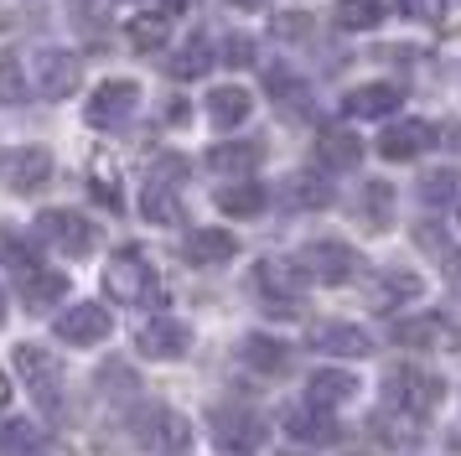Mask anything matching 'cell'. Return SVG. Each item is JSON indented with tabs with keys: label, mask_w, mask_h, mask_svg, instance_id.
Here are the masks:
<instances>
[{
	"label": "cell",
	"mask_w": 461,
	"mask_h": 456,
	"mask_svg": "<svg viewBox=\"0 0 461 456\" xmlns=\"http://www.w3.org/2000/svg\"><path fill=\"white\" fill-rule=\"evenodd\" d=\"M32 83L22 73V58H0V104H26Z\"/></svg>",
	"instance_id": "37"
},
{
	"label": "cell",
	"mask_w": 461,
	"mask_h": 456,
	"mask_svg": "<svg viewBox=\"0 0 461 456\" xmlns=\"http://www.w3.org/2000/svg\"><path fill=\"white\" fill-rule=\"evenodd\" d=\"M99 384H104L109 399H130V394L140 389V378H135L125 363H104V369H99Z\"/></svg>",
	"instance_id": "38"
},
{
	"label": "cell",
	"mask_w": 461,
	"mask_h": 456,
	"mask_svg": "<svg viewBox=\"0 0 461 456\" xmlns=\"http://www.w3.org/2000/svg\"><path fill=\"white\" fill-rule=\"evenodd\" d=\"M32 456H68V446H58V441H42Z\"/></svg>",
	"instance_id": "43"
},
{
	"label": "cell",
	"mask_w": 461,
	"mask_h": 456,
	"mask_svg": "<svg viewBox=\"0 0 461 456\" xmlns=\"http://www.w3.org/2000/svg\"><path fill=\"white\" fill-rule=\"evenodd\" d=\"M125 37H130V47L156 52L161 41H171V16H167V11H140V16L125 21Z\"/></svg>",
	"instance_id": "31"
},
{
	"label": "cell",
	"mask_w": 461,
	"mask_h": 456,
	"mask_svg": "<svg viewBox=\"0 0 461 456\" xmlns=\"http://www.w3.org/2000/svg\"><path fill=\"white\" fill-rule=\"evenodd\" d=\"M223 62H229V68H249L254 62V37H239V32L223 37Z\"/></svg>",
	"instance_id": "39"
},
{
	"label": "cell",
	"mask_w": 461,
	"mask_h": 456,
	"mask_svg": "<svg viewBox=\"0 0 461 456\" xmlns=\"http://www.w3.org/2000/svg\"><path fill=\"white\" fill-rule=\"evenodd\" d=\"M440 399H446V384L425 369H394L384 378V410L399 415V420H410V425H420Z\"/></svg>",
	"instance_id": "2"
},
{
	"label": "cell",
	"mask_w": 461,
	"mask_h": 456,
	"mask_svg": "<svg viewBox=\"0 0 461 456\" xmlns=\"http://www.w3.org/2000/svg\"><path fill=\"white\" fill-rule=\"evenodd\" d=\"M130 435H135V446H146V451H161V456H182L192 446V431L187 420L167 405H146V410L130 415Z\"/></svg>",
	"instance_id": "5"
},
{
	"label": "cell",
	"mask_w": 461,
	"mask_h": 456,
	"mask_svg": "<svg viewBox=\"0 0 461 456\" xmlns=\"http://www.w3.org/2000/svg\"><path fill=\"white\" fill-rule=\"evenodd\" d=\"M312 348L327 352V358H368L374 352V337L363 327H353V322H321L312 332Z\"/></svg>",
	"instance_id": "16"
},
{
	"label": "cell",
	"mask_w": 461,
	"mask_h": 456,
	"mask_svg": "<svg viewBox=\"0 0 461 456\" xmlns=\"http://www.w3.org/2000/svg\"><path fill=\"white\" fill-rule=\"evenodd\" d=\"M415 296H420V275H410V269H389V275L374 280V306L378 311H394V306H404V301H415Z\"/></svg>",
	"instance_id": "32"
},
{
	"label": "cell",
	"mask_w": 461,
	"mask_h": 456,
	"mask_svg": "<svg viewBox=\"0 0 461 456\" xmlns=\"http://www.w3.org/2000/svg\"><path fill=\"white\" fill-rule=\"evenodd\" d=\"M265 94H270L280 109H291V114H306V109H312V94H306V83L295 78L291 68H280V62H275V68H265Z\"/></svg>",
	"instance_id": "28"
},
{
	"label": "cell",
	"mask_w": 461,
	"mask_h": 456,
	"mask_svg": "<svg viewBox=\"0 0 461 456\" xmlns=\"http://www.w3.org/2000/svg\"><path fill=\"white\" fill-rule=\"evenodd\" d=\"M239 358H244L254 373H270V378L291 369V348H285V342H275V337H265V332H249V337H244V348H239Z\"/></svg>",
	"instance_id": "27"
},
{
	"label": "cell",
	"mask_w": 461,
	"mask_h": 456,
	"mask_svg": "<svg viewBox=\"0 0 461 456\" xmlns=\"http://www.w3.org/2000/svg\"><path fill=\"white\" fill-rule=\"evenodd\" d=\"M399 11L410 21H430V26H436V21L446 16V0H399Z\"/></svg>",
	"instance_id": "40"
},
{
	"label": "cell",
	"mask_w": 461,
	"mask_h": 456,
	"mask_svg": "<svg viewBox=\"0 0 461 456\" xmlns=\"http://www.w3.org/2000/svg\"><path fill=\"white\" fill-rule=\"evenodd\" d=\"M16 369H22L32 399L42 405V415H63V363L52 348H37V342H22L16 348Z\"/></svg>",
	"instance_id": "4"
},
{
	"label": "cell",
	"mask_w": 461,
	"mask_h": 456,
	"mask_svg": "<svg viewBox=\"0 0 461 456\" xmlns=\"http://www.w3.org/2000/svg\"><path fill=\"white\" fill-rule=\"evenodd\" d=\"M135 348L146 352V358H161V363L187 358L192 327H187V322H176V316H156V322H146V327L135 332Z\"/></svg>",
	"instance_id": "13"
},
{
	"label": "cell",
	"mask_w": 461,
	"mask_h": 456,
	"mask_svg": "<svg viewBox=\"0 0 461 456\" xmlns=\"http://www.w3.org/2000/svg\"><path fill=\"white\" fill-rule=\"evenodd\" d=\"M156 11H167V16H182V11H187V0H161Z\"/></svg>",
	"instance_id": "44"
},
{
	"label": "cell",
	"mask_w": 461,
	"mask_h": 456,
	"mask_svg": "<svg viewBox=\"0 0 461 456\" xmlns=\"http://www.w3.org/2000/svg\"><path fill=\"white\" fill-rule=\"evenodd\" d=\"M357 389V378L353 373H342V369H321L312 373V384H306V405H316V410H337V405H348Z\"/></svg>",
	"instance_id": "26"
},
{
	"label": "cell",
	"mask_w": 461,
	"mask_h": 456,
	"mask_svg": "<svg viewBox=\"0 0 461 456\" xmlns=\"http://www.w3.org/2000/svg\"><path fill=\"white\" fill-rule=\"evenodd\" d=\"M316 161L327 166V171H353L363 161V141H357L348 124H327L316 135Z\"/></svg>",
	"instance_id": "18"
},
{
	"label": "cell",
	"mask_w": 461,
	"mask_h": 456,
	"mask_svg": "<svg viewBox=\"0 0 461 456\" xmlns=\"http://www.w3.org/2000/svg\"><path fill=\"white\" fill-rule=\"evenodd\" d=\"M78 83H84V62L78 52H63V47H42L37 52V94L42 99H68V94H78Z\"/></svg>",
	"instance_id": "10"
},
{
	"label": "cell",
	"mask_w": 461,
	"mask_h": 456,
	"mask_svg": "<svg viewBox=\"0 0 461 456\" xmlns=\"http://www.w3.org/2000/svg\"><path fill=\"white\" fill-rule=\"evenodd\" d=\"M249 88H239V83H218V88H208V120L218 124V130H239V124L249 120Z\"/></svg>",
	"instance_id": "20"
},
{
	"label": "cell",
	"mask_w": 461,
	"mask_h": 456,
	"mask_svg": "<svg viewBox=\"0 0 461 456\" xmlns=\"http://www.w3.org/2000/svg\"><path fill=\"white\" fill-rule=\"evenodd\" d=\"M5 399H11V384H5V373H0V405H5Z\"/></svg>",
	"instance_id": "45"
},
{
	"label": "cell",
	"mask_w": 461,
	"mask_h": 456,
	"mask_svg": "<svg viewBox=\"0 0 461 456\" xmlns=\"http://www.w3.org/2000/svg\"><path fill=\"white\" fill-rule=\"evenodd\" d=\"M212 58H218V52H212V41L203 37V32H197V37H187L182 47H176V52H171L167 68H171V78L187 83V78H203V73L212 68Z\"/></svg>",
	"instance_id": "29"
},
{
	"label": "cell",
	"mask_w": 461,
	"mask_h": 456,
	"mask_svg": "<svg viewBox=\"0 0 461 456\" xmlns=\"http://www.w3.org/2000/svg\"><path fill=\"white\" fill-rule=\"evenodd\" d=\"M88 187H94V197H99V203H109L114 213H120V187L109 182L104 171H94V182H88Z\"/></svg>",
	"instance_id": "42"
},
{
	"label": "cell",
	"mask_w": 461,
	"mask_h": 456,
	"mask_svg": "<svg viewBox=\"0 0 461 456\" xmlns=\"http://www.w3.org/2000/svg\"><path fill=\"white\" fill-rule=\"evenodd\" d=\"M11 260H16V280H22V301L32 311H42V306H58L68 296V275L63 269H47V265H32L22 249H11Z\"/></svg>",
	"instance_id": "12"
},
{
	"label": "cell",
	"mask_w": 461,
	"mask_h": 456,
	"mask_svg": "<svg viewBox=\"0 0 461 456\" xmlns=\"http://www.w3.org/2000/svg\"><path fill=\"white\" fill-rule=\"evenodd\" d=\"M436 145V124L425 120H399V124H384V135H378V156L384 161H415Z\"/></svg>",
	"instance_id": "14"
},
{
	"label": "cell",
	"mask_w": 461,
	"mask_h": 456,
	"mask_svg": "<svg viewBox=\"0 0 461 456\" xmlns=\"http://www.w3.org/2000/svg\"><path fill=\"white\" fill-rule=\"evenodd\" d=\"M135 109H140V83L135 78H104L94 94H88L84 120L94 124V130H120Z\"/></svg>",
	"instance_id": "6"
},
{
	"label": "cell",
	"mask_w": 461,
	"mask_h": 456,
	"mask_svg": "<svg viewBox=\"0 0 461 456\" xmlns=\"http://www.w3.org/2000/svg\"><path fill=\"white\" fill-rule=\"evenodd\" d=\"M461 197V171L456 166H436L420 177V203L425 207H451Z\"/></svg>",
	"instance_id": "33"
},
{
	"label": "cell",
	"mask_w": 461,
	"mask_h": 456,
	"mask_svg": "<svg viewBox=\"0 0 461 456\" xmlns=\"http://www.w3.org/2000/svg\"><path fill=\"white\" fill-rule=\"evenodd\" d=\"M32 233H37L47 249L68 254V260H84V254H94V249H99V223H94V218H84L78 207H42Z\"/></svg>",
	"instance_id": "3"
},
{
	"label": "cell",
	"mask_w": 461,
	"mask_h": 456,
	"mask_svg": "<svg viewBox=\"0 0 461 456\" xmlns=\"http://www.w3.org/2000/svg\"><path fill=\"white\" fill-rule=\"evenodd\" d=\"M203 161H208L212 171H223V177H249L254 166L265 161V145L259 141H223V145H212Z\"/></svg>",
	"instance_id": "24"
},
{
	"label": "cell",
	"mask_w": 461,
	"mask_h": 456,
	"mask_svg": "<svg viewBox=\"0 0 461 456\" xmlns=\"http://www.w3.org/2000/svg\"><path fill=\"white\" fill-rule=\"evenodd\" d=\"M306 280H312V275L301 269V260H259V265H254V286L270 301V311H291L295 301H301Z\"/></svg>",
	"instance_id": "8"
},
{
	"label": "cell",
	"mask_w": 461,
	"mask_h": 456,
	"mask_svg": "<svg viewBox=\"0 0 461 456\" xmlns=\"http://www.w3.org/2000/svg\"><path fill=\"white\" fill-rule=\"evenodd\" d=\"M357 249H348L342 239H316V244L301 249V269L312 275V280H321V286H342V280H353L357 275Z\"/></svg>",
	"instance_id": "9"
},
{
	"label": "cell",
	"mask_w": 461,
	"mask_h": 456,
	"mask_svg": "<svg viewBox=\"0 0 461 456\" xmlns=\"http://www.w3.org/2000/svg\"><path fill=\"white\" fill-rule=\"evenodd\" d=\"M285 435H291L295 446H332V441H337V420L327 410L306 405V410L285 415Z\"/></svg>",
	"instance_id": "22"
},
{
	"label": "cell",
	"mask_w": 461,
	"mask_h": 456,
	"mask_svg": "<svg viewBox=\"0 0 461 456\" xmlns=\"http://www.w3.org/2000/svg\"><path fill=\"white\" fill-rule=\"evenodd\" d=\"M275 37H291V41L312 37V16H275Z\"/></svg>",
	"instance_id": "41"
},
{
	"label": "cell",
	"mask_w": 461,
	"mask_h": 456,
	"mask_svg": "<svg viewBox=\"0 0 461 456\" xmlns=\"http://www.w3.org/2000/svg\"><path fill=\"white\" fill-rule=\"evenodd\" d=\"M394 218V187L389 182H368L363 187V223L368 228H389Z\"/></svg>",
	"instance_id": "36"
},
{
	"label": "cell",
	"mask_w": 461,
	"mask_h": 456,
	"mask_svg": "<svg viewBox=\"0 0 461 456\" xmlns=\"http://www.w3.org/2000/svg\"><path fill=\"white\" fill-rule=\"evenodd\" d=\"M182 254H187V265H229L239 254V239L229 228H197V233H187Z\"/></svg>",
	"instance_id": "19"
},
{
	"label": "cell",
	"mask_w": 461,
	"mask_h": 456,
	"mask_svg": "<svg viewBox=\"0 0 461 456\" xmlns=\"http://www.w3.org/2000/svg\"><path fill=\"white\" fill-rule=\"evenodd\" d=\"M52 332L63 337V342H73V348H99L109 332H114V316H109L99 301H78V306H68L58 322H52Z\"/></svg>",
	"instance_id": "11"
},
{
	"label": "cell",
	"mask_w": 461,
	"mask_h": 456,
	"mask_svg": "<svg viewBox=\"0 0 461 456\" xmlns=\"http://www.w3.org/2000/svg\"><path fill=\"white\" fill-rule=\"evenodd\" d=\"M218 213H229V218H259L265 213V187L259 182H233V187H218Z\"/></svg>",
	"instance_id": "30"
},
{
	"label": "cell",
	"mask_w": 461,
	"mask_h": 456,
	"mask_svg": "<svg viewBox=\"0 0 461 456\" xmlns=\"http://www.w3.org/2000/svg\"><path fill=\"white\" fill-rule=\"evenodd\" d=\"M399 104H404L399 83H363V88H353L342 99V114H353V120H384V114H394Z\"/></svg>",
	"instance_id": "17"
},
{
	"label": "cell",
	"mask_w": 461,
	"mask_h": 456,
	"mask_svg": "<svg viewBox=\"0 0 461 456\" xmlns=\"http://www.w3.org/2000/svg\"><path fill=\"white\" fill-rule=\"evenodd\" d=\"M384 21V0H337V26L342 32H368Z\"/></svg>",
	"instance_id": "35"
},
{
	"label": "cell",
	"mask_w": 461,
	"mask_h": 456,
	"mask_svg": "<svg viewBox=\"0 0 461 456\" xmlns=\"http://www.w3.org/2000/svg\"><path fill=\"white\" fill-rule=\"evenodd\" d=\"M451 451H456V456H461V431H451Z\"/></svg>",
	"instance_id": "47"
},
{
	"label": "cell",
	"mask_w": 461,
	"mask_h": 456,
	"mask_svg": "<svg viewBox=\"0 0 461 456\" xmlns=\"http://www.w3.org/2000/svg\"><path fill=\"white\" fill-rule=\"evenodd\" d=\"M229 5H239V11H254V5H259V0H229Z\"/></svg>",
	"instance_id": "46"
},
{
	"label": "cell",
	"mask_w": 461,
	"mask_h": 456,
	"mask_svg": "<svg viewBox=\"0 0 461 456\" xmlns=\"http://www.w3.org/2000/svg\"><path fill=\"white\" fill-rule=\"evenodd\" d=\"M47 182H52V150L47 145H11V150H0V187L37 192Z\"/></svg>",
	"instance_id": "7"
},
{
	"label": "cell",
	"mask_w": 461,
	"mask_h": 456,
	"mask_svg": "<svg viewBox=\"0 0 461 456\" xmlns=\"http://www.w3.org/2000/svg\"><path fill=\"white\" fill-rule=\"evenodd\" d=\"M280 197H285V207L316 213V207H332V182H327L321 171H295V177H285Z\"/></svg>",
	"instance_id": "23"
},
{
	"label": "cell",
	"mask_w": 461,
	"mask_h": 456,
	"mask_svg": "<svg viewBox=\"0 0 461 456\" xmlns=\"http://www.w3.org/2000/svg\"><path fill=\"white\" fill-rule=\"evenodd\" d=\"M42 441L47 435L37 431L32 420H5V425H0V456H32Z\"/></svg>",
	"instance_id": "34"
},
{
	"label": "cell",
	"mask_w": 461,
	"mask_h": 456,
	"mask_svg": "<svg viewBox=\"0 0 461 456\" xmlns=\"http://www.w3.org/2000/svg\"><path fill=\"white\" fill-rule=\"evenodd\" d=\"M104 290L120 301V306H161V301H167V290H161V280H156L150 260L135 244H125L114 260H109Z\"/></svg>",
	"instance_id": "1"
},
{
	"label": "cell",
	"mask_w": 461,
	"mask_h": 456,
	"mask_svg": "<svg viewBox=\"0 0 461 456\" xmlns=\"http://www.w3.org/2000/svg\"><path fill=\"white\" fill-rule=\"evenodd\" d=\"M0 322H5V296H0Z\"/></svg>",
	"instance_id": "48"
},
{
	"label": "cell",
	"mask_w": 461,
	"mask_h": 456,
	"mask_svg": "<svg viewBox=\"0 0 461 456\" xmlns=\"http://www.w3.org/2000/svg\"><path fill=\"white\" fill-rule=\"evenodd\" d=\"M394 342H404V348H456V332L446 316H410V322H394Z\"/></svg>",
	"instance_id": "21"
},
{
	"label": "cell",
	"mask_w": 461,
	"mask_h": 456,
	"mask_svg": "<svg viewBox=\"0 0 461 456\" xmlns=\"http://www.w3.org/2000/svg\"><path fill=\"white\" fill-rule=\"evenodd\" d=\"M212 441L223 446V451H233V456H244V451H254L259 441H265V425H259V415L254 410H212Z\"/></svg>",
	"instance_id": "15"
},
{
	"label": "cell",
	"mask_w": 461,
	"mask_h": 456,
	"mask_svg": "<svg viewBox=\"0 0 461 456\" xmlns=\"http://www.w3.org/2000/svg\"><path fill=\"white\" fill-rule=\"evenodd\" d=\"M140 218H146V223H156V228L182 223V197H176V182L150 177L146 192H140Z\"/></svg>",
	"instance_id": "25"
}]
</instances>
